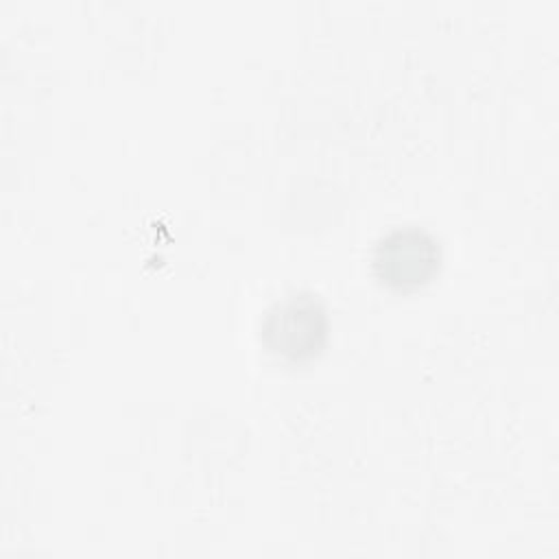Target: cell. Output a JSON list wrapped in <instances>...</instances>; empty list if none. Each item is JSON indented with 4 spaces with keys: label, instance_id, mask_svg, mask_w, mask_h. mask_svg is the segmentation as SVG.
I'll return each instance as SVG.
<instances>
[{
    "label": "cell",
    "instance_id": "obj_2",
    "mask_svg": "<svg viewBox=\"0 0 559 559\" xmlns=\"http://www.w3.org/2000/svg\"><path fill=\"white\" fill-rule=\"evenodd\" d=\"M439 264L441 249L437 240L417 227L391 229L373 249L378 280L395 290H411L430 282Z\"/></svg>",
    "mask_w": 559,
    "mask_h": 559
},
{
    "label": "cell",
    "instance_id": "obj_1",
    "mask_svg": "<svg viewBox=\"0 0 559 559\" xmlns=\"http://www.w3.org/2000/svg\"><path fill=\"white\" fill-rule=\"evenodd\" d=\"M325 306L310 293H295L275 301L262 321V341L266 349L290 362L317 356L325 345Z\"/></svg>",
    "mask_w": 559,
    "mask_h": 559
}]
</instances>
